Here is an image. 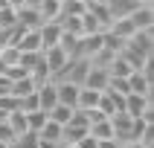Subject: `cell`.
Instances as JSON below:
<instances>
[{"label":"cell","mask_w":154,"mask_h":148,"mask_svg":"<svg viewBox=\"0 0 154 148\" xmlns=\"http://www.w3.org/2000/svg\"><path fill=\"white\" fill-rule=\"evenodd\" d=\"M125 50L137 52V55H143V58H151V50H154L151 29H137V32H134L128 41H125Z\"/></svg>","instance_id":"1"},{"label":"cell","mask_w":154,"mask_h":148,"mask_svg":"<svg viewBox=\"0 0 154 148\" xmlns=\"http://www.w3.org/2000/svg\"><path fill=\"white\" fill-rule=\"evenodd\" d=\"M41 55H44V67H47L50 78H52V76H58L61 70L67 67V61H70V55H67L64 50H58V47H52V50H44Z\"/></svg>","instance_id":"2"},{"label":"cell","mask_w":154,"mask_h":148,"mask_svg":"<svg viewBox=\"0 0 154 148\" xmlns=\"http://www.w3.org/2000/svg\"><path fill=\"white\" fill-rule=\"evenodd\" d=\"M108 81H111V73H108V67H96V64H90V70H87L85 84H82V87H90V90H99V93H105V90H108Z\"/></svg>","instance_id":"3"},{"label":"cell","mask_w":154,"mask_h":148,"mask_svg":"<svg viewBox=\"0 0 154 148\" xmlns=\"http://www.w3.org/2000/svg\"><path fill=\"white\" fill-rule=\"evenodd\" d=\"M148 107H154V104H151V96H137V93H128V96H125V113H128L131 119H140Z\"/></svg>","instance_id":"4"},{"label":"cell","mask_w":154,"mask_h":148,"mask_svg":"<svg viewBox=\"0 0 154 148\" xmlns=\"http://www.w3.org/2000/svg\"><path fill=\"white\" fill-rule=\"evenodd\" d=\"M35 96H38V107H41L44 113L50 110V107H55L58 104V96H55V81H44V84H38V90H35Z\"/></svg>","instance_id":"5"},{"label":"cell","mask_w":154,"mask_h":148,"mask_svg":"<svg viewBox=\"0 0 154 148\" xmlns=\"http://www.w3.org/2000/svg\"><path fill=\"white\" fill-rule=\"evenodd\" d=\"M38 35H41V47L44 50H52V47H58L64 29H61V23H41Z\"/></svg>","instance_id":"6"},{"label":"cell","mask_w":154,"mask_h":148,"mask_svg":"<svg viewBox=\"0 0 154 148\" xmlns=\"http://www.w3.org/2000/svg\"><path fill=\"white\" fill-rule=\"evenodd\" d=\"M128 20L134 23V29H151L154 26V12H151V6H134Z\"/></svg>","instance_id":"7"},{"label":"cell","mask_w":154,"mask_h":148,"mask_svg":"<svg viewBox=\"0 0 154 148\" xmlns=\"http://www.w3.org/2000/svg\"><path fill=\"white\" fill-rule=\"evenodd\" d=\"M35 9H38L44 23H58V17H61V3L58 0H38Z\"/></svg>","instance_id":"8"},{"label":"cell","mask_w":154,"mask_h":148,"mask_svg":"<svg viewBox=\"0 0 154 148\" xmlns=\"http://www.w3.org/2000/svg\"><path fill=\"white\" fill-rule=\"evenodd\" d=\"M99 90H90V87H79V96H76V110H93L99 104Z\"/></svg>","instance_id":"9"},{"label":"cell","mask_w":154,"mask_h":148,"mask_svg":"<svg viewBox=\"0 0 154 148\" xmlns=\"http://www.w3.org/2000/svg\"><path fill=\"white\" fill-rule=\"evenodd\" d=\"M38 84H35L29 76H20V78H12V87H9V96H15V99H23V96L35 93Z\"/></svg>","instance_id":"10"},{"label":"cell","mask_w":154,"mask_h":148,"mask_svg":"<svg viewBox=\"0 0 154 148\" xmlns=\"http://www.w3.org/2000/svg\"><path fill=\"white\" fill-rule=\"evenodd\" d=\"M55 96H58V104L76 107V96H79V87H76V84H67V81H55Z\"/></svg>","instance_id":"11"},{"label":"cell","mask_w":154,"mask_h":148,"mask_svg":"<svg viewBox=\"0 0 154 148\" xmlns=\"http://www.w3.org/2000/svg\"><path fill=\"white\" fill-rule=\"evenodd\" d=\"M151 78L143 76V73H131L128 76V90L131 93H137V96H151Z\"/></svg>","instance_id":"12"},{"label":"cell","mask_w":154,"mask_h":148,"mask_svg":"<svg viewBox=\"0 0 154 148\" xmlns=\"http://www.w3.org/2000/svg\"><path fill=\"white\" fill-rule=\"evenodd\" d=\"M6 128L12 131V137H15V139H20L23 134H29V131H26V116H23L20 110L6 113Z\"/></svg>","instance_id":"13"},{"label":"cell","mask_w":154,"mask_h":148,"mask_svg":"<svg viewBox=\"0 0 154 148\" xmlns=\"http://www.w3.org/2000/svg\"><path fill=\"white\" fill-rule=\"evenodd\" d=\"M61 128H64V125H58V122L47 119V122H44V128L38 131L35 137L41 139V142H61Z\"/></svg>","instance_id":"14"},{"label":"cell","mask_w":154,"mask_h":148,"mask_svg":"<svg viewBox=\"0 0 154 148\" xmlns=\"http://www.w3.org/2000/svg\"><path fill=\"white\" fill-rule=\"evenodd\" d=\"M87 134L99 142V139H113V125H111V119L105 116V119H99V122H93L90 128H87Z\"/></svg>","instance_id":"15"},{"label":"cell","mask_w":154,"mask_h":148,"mask_svg":"<svg viewBox=\"0 0 154 148\" xmlns=\"http://www.w3.org/2000/svg\"><path fill=\"white\" fill-rule=\"evenodd\" d=\"M85 12H87V0H67V3H61V17H82Z\"/></svg>","instance_id":"16"},{"label":"cell","mask_w":154,"mask_h":148,"mask_svg":"<svg viewBox=\"0 0 154 148\" xmlns=\"http://www.w3.org/2000/svg\"><path fill=\"white\" fill-rule=\"evenodd\" d=\"M108 73H111V76H116V78H128L134 70H131V64L122 58V55H113V61L108 64Z\"/></svg>","instance_id":"17"},{"label":"cell","mask_w":154,"mask_h":148,"mask_svg":"<svg viewBox=\"0 0 154 148\" xmlns=\"http://www.w3.org/2000/svg\"><path fill=\"white\" fill-rule=\"evenodd\" d=\"M73 110H76V107H67V104H55V107H50V110H47V119L58 122V125H67V122H70V116H73Z\"/></svg>","instance_id":"18"},{"label":"cell","mask_w":154,"mask_h":148,"mask_svg":"<svg viewBox=\"0 0 154 148\" xmlns=\"http://www.w3.org/2000/svg\"><path fill=\"white\" fill-rule=\"evenodd\" d=\"M23 116H26V131L29 134H38L44 128V122H47V113L44 110H32V113H23Z\"/></svg>","instance_id":"19"},{"label":"cell","mask_w":154,"mask_h":148,"mask_svg":"<svg viewBox=\"0 0 154 148\" xmlns=\"http://www.w3.org/2000/svg\"><path fill=\"white\" fill-rule=\"evenodd\" d=\"M9 87H12V78L6 73H0V96H9Z\"/></svg>","instance_id":"20"},{"label":"cell","mask_w":154,"mask_h":148,"mask_svg":"<svg viewBox=\"0 0 154 148\" xmlns=\"http://www.w3.org/2000/svg\"><path fill=\"white\" fill-rule=\"evenodd\" d=\"M12 145H15V142H12ZM12 145H9V142H0V148H12Z\"/></svg>","instance_id":"21"}]
</instances>
